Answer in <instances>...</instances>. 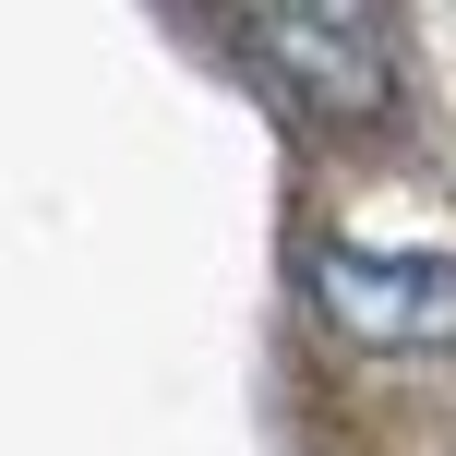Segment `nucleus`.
I'll list each match as a JSON object with an SVG mask.
<instances>
[{"instance_id":"f03ea898","label":"nucleus","mask_w":456,"mask_h":456,"mask_svg":"<svg viewBox=\"0 0 456 456\" xmlns=\"http://www.w3.org/2000/svg\"><path fill=\"white\" fill-rule=\"evenodd\" d=\"M313 313L337 324L348 348H456V265L444 252H361V240H324L313 252Z\"/></svg>"},{"instance_id":"f257e3e1","label":"nucleus","mask_w":456,"mask_h":456,"mask_svg":"<svg viewBox=\"0 0 456 456\" xmlns=\"http://www.w3.org/2000/svg\"><path fill=\"white\" fill-rule=\"evenodd\" d=\"M240 37L265 85L313 133H372L396 109V24L385 0H240Z\"/></svg>"}]
</instances>
